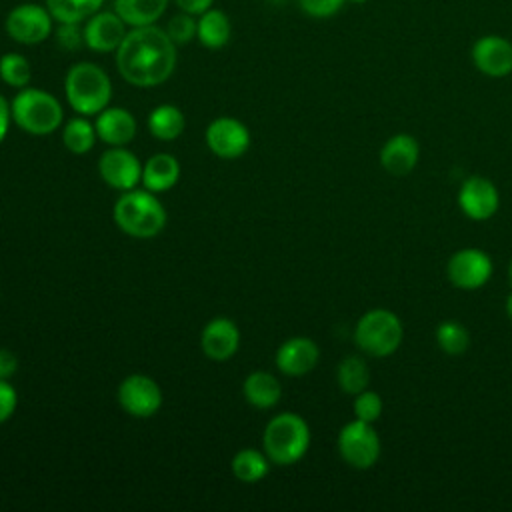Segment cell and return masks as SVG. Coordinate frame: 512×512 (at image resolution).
I'll list each match as a JSON object with an SVG mask.
<instances>
[{"label":"cell","instance_id":"cell-1","mask_svg":"<svg viewBox=\"0 0 512 512\" xmlns=\"http://www.w3.org/2000/svg\"><path fill=\"white\" fill-rule=\"evenodd\" d=\"M120 76L138 88L166 82L176 68V44L166 30L148 24L132 28L116 50Z\"/></svg>","mask_w":512,"mask_h":512},{"label":"cell","instance_id":"cell-2","mask_svg":"<svg viewBox=\"0 0 512 512\" xmlns=\"http://www.w3.org/2000/svg\"><path fill=\"white\" fill-rule=\"evenodd\" d=\"M116 226L134 238H152L166 226V210L150 190H126L114 202Z\"/></svg>","mask_w":512,"mask_h":512},{"label":"cell","instance_id":"cell-3","mask_svg":"<svg viewBox=\"0 0 512 512\" xmlns=\"http://www.w3.org/2000/svg\"><path fill=\"white\" fill-rule=\"evenodd\" d=\"M264 454L272 464H296L310 446L308 422L296 412H282L274 416L262 434Z\"/></svg>","mask_w":512,"mask_h":512},{"label":"cell","instance_id":"cell-4","mask_svg":"<svg viewBox=\"0 0 512 512\" xmlns=\"http://www.w3.org/2000/svg\"><path fill=\"white\" fill-rule=\"evenodd\" d=\"M64 94L78 114L92 116L108 106L112 98V82L98 64L78 62L66 72Z\"/></svg>","mask_w":512,"mask_h":512},{"label":"cell","instance_id":"cell-5","mask_svg":"<svg viewBox=\"0 0 512 512\" xmlns=\"http://www.w3.org/2000/svg\"><path fill=\"white\" fill-rule=\"evenodd\" d=\"M404 338V326L398 314L386 308L364 312L354 328V342L360 352L372 358L392 356Z\"/></svg>","mask_w":512,"mask_h":512},{"label":"cell","instance_id":"cell-6","mask_svg":"<svg viewBox=\"0 0 512 512\" xmlns=\"http://www.w3.org/2000/svg\"><path fill=\"white\" fill-rule=\"evenodd\" d=\"M12 120L28 134L46 136L60 128L64 112L56 96L40 88H20L10 104Z\"/></svg>","mask_w":512,"mask_h":512},{"label":"cell","instance_id":"cell-7","mask_svg":"<svg viewBox=\"0 0 512 512\" xmlns=\"http://www.w3.org/2000/svg\"><path fill=\"white\" fill-rule=\"evenodd\" d=\"M336 448H338L340 458L356 470L372 468L378 462L380 452H382L380 436H378L374 424L358 420V418L350 420L348 424H344L340 428Z\"/></svg>","mask_w":512,"mask_h":512},{"label":"cell","instance_id":"cell-8","mask_svg":"<svg viewBox=\"0 0 512 512\" xmlns=\"http://www.w3.org/2000/svg\"><path fill=\"white\" fill-rule=\"evenodd\" d=\"M52 20L54 18L46 6L24 2L8 12L4 28L14 42L34 46L52 34Z\"/></svg>","mask_w":512,"mask_h":512},{"label":"cell","instance_id":"cell-9","mask_svg":"<svg viewBox=\"0 0 512 512\" xmlns=\"http://www.w3.org/2000/svg\"><path fill=\"white\" fill-rule=\"evenodd\" d=\"M492 258L480 248H460L446 264V276L460 290H478L492 276Z\"/></svg>","mask_w":512,"mask_h":512},{"label":"cell","instance_id":"cell-10","mask_svg":"<svg viewBox=\"0 0 512 512\" xmlns=\"http://www.w3.org/2000/svg\"><path fill=\"white\" fill-rule=\"evenodd\" d=\"M118 404L134 418H150L162 406V390L146 374H130L118 386Z\"/></svg>","mask_w":512,"mask_h":512},{"label":"cell","instance_id":"cell-11","mask_svg":"<svg viewBox=\"0 0 512 512\" xmlns=\"http://www.w3.org/2000/svg\"><path fill=\"white\" fill-rule=\"evenodd\" d=\"M458 206L464 216L476 222L490 220L500 208V194L496 184L480 174L468 176L458 190Z\"/></svg>","mask_w":512,"mask_h":512},{"label":"cell","instance_id":"cell-12","mask_svg":"<svg viewBox=\"0 0 512 512\" xmlns=\"http://www.w3.org/2000/svg\"><path fill=\"white\" fill-rule=\"evenodd\" d=\"M100 178L116 190H132L142 180V166L134 152L124 146H110L98 160Z\"/></svg>","mask_w":512,"mask_h":512},{"label":"cell","instance_id":"cell-13","mask_svg":"<svg viewBox=\"0 0 512 512\" xmlns=\"http://www.w3.org/2000/svg\"><path fill=\"white\" fill-rule=\"evenodd\" d=\"M472 64L490 78H504L512 72V42L498 34L480 36L470 50Z\"/></svg>","mask_w":512,"mask_h":512},{"label":"cell","instance_id":"cell-14","mask_svg":"<svg viewBox=\"0 0 512 512\" xmlns=\"http://www.w3.org/2000/svg\"><path fill=\"white\" fill-rule=\"evenodd\" d=\"M206 144L218 158L234 160L248 150L250 132L240 120L230 116H220L208 124Z\"/></svg>","mask_w":512,"mask_h":512},{"label":"cell","instance_id":"cell-15","mask_svg":"<svg viewBox=\"0 0 512 512\" xmlns=\"http://www.w3.org/2000/svg\"><path fill=\"white\" fill-rule=\"evenodd\" d=\"M126 26L128 24L114 10H98L82 26L84 44L94 52H116L128 34Z\"/></svg>","mask_w":512,"mask_h":512},{"label":"cell","instance_id":"cell-16","mask_svg":"<svg viewBox=\"0 0 512 512\" xmlns=\"http://www.w3.org/2000/svg\"><path fill=\"white\" fill-rule=\"evenodd\" d=\"M320 348L312 338L292 336L276 350V368L286 376H304L316 368Z\"/></svg>","mask_w":512,"mask_h":512},{"label":"cell","instance_id":"cell-17","mask_svg":"<svg viewBox=\"0 0 512 512\" xmlns=\"http://www.w3.org/2000/svg\"><path fill=\"white\" fill-rule=\"evenodd\" d=\"M200 346L202 352L210 358V360H228L236 354L238 346H240V332L238 326L226 318V316H216L212 318L200 334Z\"/></svg>","mask_w":512,"mask_h":512},{"label":"cell","instance_id":"cell-18","mask_svg":"<svg viewBox=\"0 0 512 512\" xmlns=\"http://www.w3.org/2000/svg\"><path fill=\"white\" fill-rule=\"evenodd\" d=\"M380 166L392 176L410 174L420 158V144L410 134H394L380 148Z\"/></svg>","mask_w":512,"mask_h":512},{"label":"cell","instance_id":"cell-19","mask_svg":"<svg viewBox=\"0 0 512 512\" xmlns=\"http://www.w3.org/2000/svg\"><path fill=\"white\" fill-rule=\"evenodd\" d=\"M96 134L110 146H124L136 136V118L120 106H106L96 116Z\"/></svg>","mask_w":512,"mask_h":512},{"label":"cell","instance_id":"cell-20","mask_svg":"<svg viewBox=\"0 0 512 512\" xmlns=\"http://www.w3.org/2000/svg\"><path fill=\"white\" fill-rule=\"evenodd\" d=\"M180 178V164L172 154L160 152L146 160L142 166V184L150 192L170 190Z\"/></svg>","mask_w":512,"mask_h":512},{"label":"cell","instance_id":"cell-21","mask_svg":"<svg viewBox=\"0 0 512 512\" xmlns=\"http://www.w3.org/2000/svg\"><path fill=\"white\" fill-rule=\"evenodd\" d=\"M242 394L248 404H252L254 408H260V410H266V408H272L278 404V400L282 396V386L274 374L256 370L246 376V380L242 384Z\"/></svg>","mask_w":512,"mask_h":512},{"label":"cell","instance_id":"cell-22","mask_svg":"<svg viewBox=\"0 0 512 512\" xmlns=\"http://www.w3.org/2000/svg\"><path fill=\"white\" fill-rule=\"evenodd\" d=\"M196 22H198L196 38L200 40L202 46L218 50L228 44L232 26H230V18L226 16V12H222L218 8H208L206 12L200 14V18Z\"/></svg>","mask_w":512,"mask_h":512},{"label":"cell","instance_id":"cell-23","mask_svg":"<svg viewBox=\"0 0 512 512\" xmlns=\"http://www.w3.org/2000/svg\"><path fill=\"white\" fill-rule=\"evenodd\" d=\"M166 8L168 0H114V12L130 28L156 24Z\"/></svg>","mask_w":512,"mask_h":512},{"label":"cell","instance_id":"cell-24","mask_svg":"<svg viewBox=\"0 0 512 512\" xmlns=\"http://www.w3.org/2000/svg\"><path fill=\"white\" fill-rule=\"evenodd\" d=\"M184 126V114L174 104H160L148 114V130L158 140H176L184 132Z\"/></svg>","mask_w":512,"mask_h":512},{"label":"cell","instance_id":"cell-25","mask_svg":"<svg viewBox=\"0 0 512 512\" xmlns=\"http://www.w3.org/2000/svg\"><path fill=\"white\" fill-rule=\"evenodd\" d=\"M336 382L340 390L350 396L366 390L370 382V370L366 360L358 354L344 356L336 368Z\"/></svg>","mask_w":512,"mask_h":512},{"label":"cell","instance_id":"cell-26","mask_svg":"<svg viewBox=\"0 0 512 512\" xmlns=\"http://www.w3.org/2000/svg\"><path fill=\"white\" fill-rule=\"evenodd\" d=\"M104 0H44V6L54 20L68 24H82L92 14L102 10Z\"/></svg>","mask_w":512,"mask_h":512},{"label":"cell","instance_id":"cell-27","mask_svg":"<svg viewBox=\"0 0 512 512\" xmlns=\"http://www.w3.org/2000/svg\"><path fill=\"white\" fill-rule=\"evenodd\" d=\"M270 460L264 452L254 448H242L232 458V474L246 484H254L268 474Z\"/></svg>","mask_w":512,"mask_h":512},{"label":"cell","instance_id":"cell-28","mask_svg":"<svg viewBox=\"0 0 512 512\" xmlns=\"http://www.w3.org/2000/svg\"><path fill=\"white\" fill-rule=\"evenodd\" d=\"M96 138H98L96 126L90 124V120H86L82 114L68 120L64 130H62V142H64L66 150H70L72 154L90 152Z\"/></svg>","mask_w":512,"mask_h":512},{"label":"cell","instance_id":"cell-29","mask_svg":"<svg viewBox=\"0 0 512 512\" xmlns=\"http://www.w3.org/2000/svg\"><path fill=\"white\" fill-rule=\"evenodd\" d=\"M436 344L448 356H462L470 346V332L458 320H444L436 326Z\"/></svg>","mask_w":512,"mask_h":512},{"label":"cell","instance_id":"cell-30","mask_svg":"<svg viewBox=\"0 0 512 512\" xmlns=\"http://www.w3.org/2000/svg\"><path fill=\"white\" fill-rule=\"evenodd\" d=\"M32 76L30 62L18 54V52H8L0 58V78L12 88H24L28 86Z\"/></svg>","mask_w":512,"mask_h":512},{"label":"cell","instance_id":"cell-31","mask_svg":"<svg viewBox=\"0 0 512 512\" xmlns=\"http://www.w3.org/2000/svg\"><path fill=\"white\" fill-rule=\"evenodd\" d=\"M352 410H354V416L358 420H364V422H370L374 424L380 416H382V410H384V402H382V396L370 388L354 394V404H352Z\"/></svg>","mask_w":512,"mask_h":512},{"label":"cell","instance_id":"cell-32","mask_svg":"<svg viewBox=\"0 0 512 512\" xmlns=\"http://www.w3.org/2000/svg\"><path fill=\"white\" fill-rule=\"evenodd\" d=\"M196 28H198V22L194 20V16L188 12H180L170 18L166 32L172 38V42L178 46V44H188L190 40H194Z\"/></svg>","mask_w":512,"mask_h":512},{"label":"cell","instance_id":"cell-33","mask_svg":"<svg viewBox=\"0 0 512 512\" xmlns=\"http://www.w3.org/2000/svg\"><path fill=\"white\" fill-rule=\"evenodd\" d=\"M302 12H306L312 18H330L336 12H340L342 4L346 0H298Z\"/></svg>","mask_w":512,"mask_h":512},{"label":"cell","instance_id":"cell-34","mask_svg":"<svg viewBox=\"0 0 512 512\" xmlns=\"http://www.w3.org/2000/svg\"><path fill=\"white\" fill-rule=\"evenodd\" d=\"M56 38L64 50H78L84 44V30L80 24L62 22L56 30Z\"/></svg>","mask_w":512,"mask_h":512},{"label":"cell","instance_id":"cell-35","mask_svg":"<svg viewBox=\"0 0 512 512\" xmlns=\"http://www.w3.org/2000/svg\"><path fill=\"white\" fill-rule=\"evenodd\" d=\"M16 404H18V394L14 386L8 384V380H0V424L10 420V416L16 410Z\"/></svg>","mask_w":512,"mask_h":512},{"label":"cell","instance_id":"cell-36","mask_svg":"<svg viewBox=\"0 0 512 512\" xmlns=\"http://www.w3.org/2000/svg\"><path fill=\"white\" fill-rule=\"evenodd\" d=\"M18 370V358L14 352L0 348V380H8Z\"/></svg>","mask_w":512,"mask_h":512},{"label":"cell","instance_id":"cell-37","mask_svg":"<svg viewBox=\"0 0 512 512\" xmlns=\"http://www.w3.org/2000/svg\"><path fill=\"white\" fill-rule=\"evenodd\" d=\"M214 0H176L178 8L182 12H188L192 16H200L202 12H206L208 8H212Z\"/></svg>","mask_w":512,"mask_h":512},{"label":"cell","instance_id":"cell-38","mask_svg":"<svg viewBox=\"0 0 512 512\" xmlns=\"http://www.w3.org/2000/svg\"><path fill=\"white\" fill-rule=\"evenodd\" d=\"M10 120H12L10 106H8L6 98H4V96H0V142L4 140V136H6V132H8Z\"/></svg>","mask_w":512,"mask_h":512},{"label":"cell","instance_id":"cell-39","mask_svg":"<svg viewBox=\"0 0 512 512\" xmlns=\"http://www.w3.org/2000/svg\"><path fill=\"white\" fill-rule=\"evenodd\" d=\"M504 310H506V316H508V320L512 322V292L506 296V302H504Z\"/></svg>","mask_w":512,"mask_h":512},{"label":"cell","instance_id":"cell-40","mask_svg":"<svg viewBox=\"0 0 512 512\" xmlns=\"http://www.w3.org/2000/svg\"><path fill=\"white\" fill-rule=\"evenodd\" d=\"M508 282H510V286H512V260H510V264H508Z\"/></svg>","mask_w":512,"mask_h":512},{"label":"cell","instance_id":"cell-41","mask_svg":"<svg viewBox=\"0 0 512 512\" xmlns=\"http://www.w3.org/2000/svg\"><path fill=\"white\" fill-rule=\"evenodd\" d=\"M348 2H354V4H362V2H368V0H348Z\"/></svg>","mask_w":512,"mask_h":512},{"label":"cell","instance_id":"cell-42","mask_svg":"<svg viewBox=\"0 0 512 512\" xmlns=\"http://www.w3.org/2000/svg\"><path fill=\"white\" fill-rule=\"evenodd\" d=\"M0 80H2V78H0Z\"/></svg>","mask_w":512,"mask_h":512}]
</instances>
